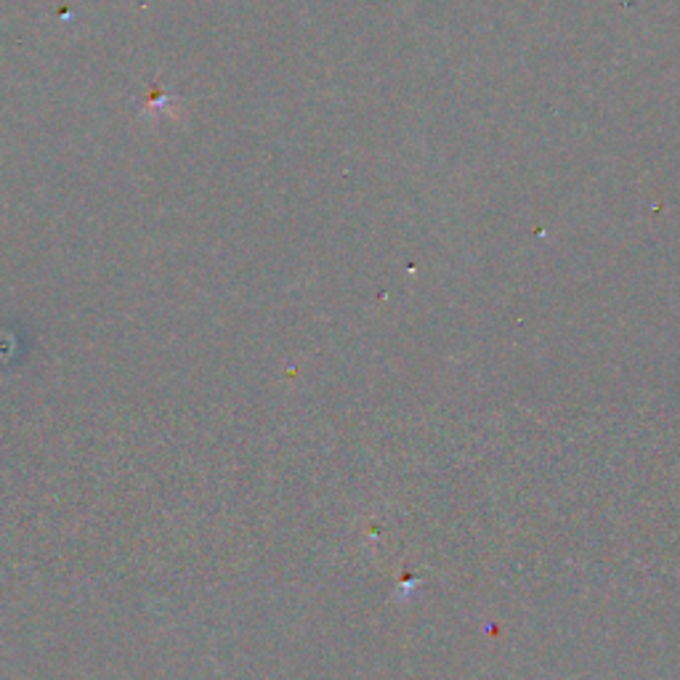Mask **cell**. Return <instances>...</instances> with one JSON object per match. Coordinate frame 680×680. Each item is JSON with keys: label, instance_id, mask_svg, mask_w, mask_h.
Listing matches in <instances>:
<instances>
[{"label": "cell", "instance_id": "1", "mask_svg": "<svg viewBox=\"0 0 680 680\" xmlns=\"http://www.w3.org/2000/svg\"><path fill=\"white\" fill-rule=\"evenodd\" d=\"M141 120H157V117H181V101L163 83H155L149 88L147 101L139 112Z\"/></svg>", "mask_w": 680, "mask_h": 680}]
</instances>
